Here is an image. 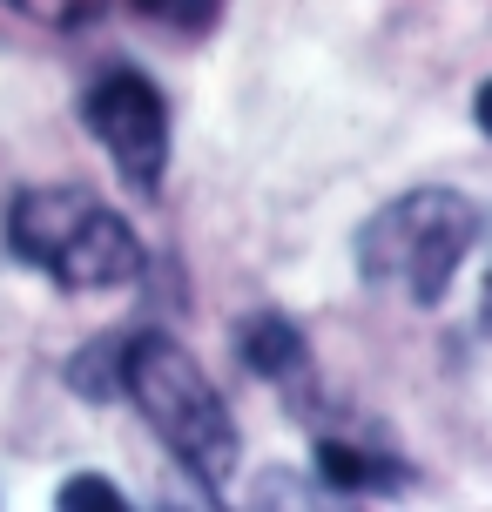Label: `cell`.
<instances>
[{
  "mask_svg": "<svg viewBox=\"0 0 492 512\" xmlns=\"http://www.w3.org/2000/svg\"><path fill=\"white\" fill-rule=\"evenodd\" d=\"M122 364H129V337H95V344L68 364V384H75L81 398H115V391H129Z\"/></svg>",
  "mask_w": 492,
  "mask_h": 512,
  "instance_id": "7",
  "label": "cell"
},
{
  "mask_svg": "<svg viewBox=\"0 0 492 512\" xmlns=\"http://www.w3.org/2000/svg\"><path fill=\"white\" fill-rule=\"evenodd\" d=\"M236 351H243V364H250L257 378L277 384V391H284L297 411L311 405V344H304V331H297L290 317H277V310H257V317H243V331H236Z\"/></svg>",
  "mask_w": 492,
  "mask_h": 512,
  "instance_id": "5",
  "label": "cell"
},
{
  "mask_svg": "<svg viewBox=\"0 0 492 512\" xmlns=\"http://www.w3.org/2000/svg\"><path fill=\"white\" fill-rule=\"evenodd\" d=\"M472 122L492 135V81H479V95H472Z\"/></svg>",
  "mask_w": 492,
  "mask_h": 512,
  "instance_id": "11",
  "label": "cell"
},
{
  "mask_svg": "<svg viewBox=\"0 0 492 512\" xmlns=\"http://www.w3.org/2000/svg\"><path fill=\"white\" fill-rule=\"evenodd\" d=\"M317 479H331L337 492H398V486H412V465L385 459L378 445L331 432V438H317Z\"/></svg>",
  "mask_w": 492,
  "mask_h": 512,
  "instance_id": "6",
  "label": "cell"
},
{
  "mask_svg": "<svg viewBox=\"0 0 492 512\" xmlns=\"http://www.w3.org/2000/svg\"><path fill=\"white\" fill-rule=\"evenodd\" d=\"M129 398L135 411L156 425V438L176 452V465L196 479L203 492H223L236 472V425H230V405L216 398V384L203 378V364L182 351L176 337L162 331H135L129 337Z\"/></svg>",
  "mask_w": 492,
  "mask_h": 512,
  "instance_id": "2",
  "label": "cell"
},
{
  "mask_svg": "<svg viewBox=\"0 0 492 512\" xmlns=\"http://www.w3.org/2000/svg\"><path fill=\"white\" fill-rule=\"evenodd\" d=\"M7 7L27 14V21H41V27H88L108 0H7Z\"/></svg>",
  "mask_w": 492,
  "mask_h": 512,
  "instance_id": "9",
  "label": "cell"
},
{
  "mask_svg": "<svg viewBox=\"0 0 492 512\" xmlns=\"http://www.w3.org/2000/svg\"><path fill=\"white\" fill-rule=\"evenodd\" d=\"M81 122L88 135L115 155V169L135 196H156L162 169H169V108H162L156 81L142 68H108L88 95H81Z\"/></svg>",
  "mask_w": 492,
  "mask_h": 512,
  "instance_id": "4",
  "label": "cell"
},
{
  "mask_svg": "<svg viewBox=\"0 0 492 512\" xmlns=\"http://www.w3.org/2000/svg\"><path fill=\"white\" fill-rule=\"evenodd\" d=\"M479 230L486 216L459 189H412L358 230V270L364 283H398L412 304L432 310L452 290L459 256L479 243Z\"/></svg>",
  "mask_w": 492,
  "mask_h": 512,
  "instance_id": "3",
  "label": "cell"
},
{
  "mask_svg": "<svg viewBox=\"0 0 492 512\" xmlns=\"http://www.w3.org/2000/svg\"><path fill=\"white\" fill-rule=\"evenodd\" d=\"M54 506H61V512H115V506H122V492L108 486L102 472H81V479H68V486H61V499H54Z\"/></svg>",
  "mask_w": 492,
  "mask_h": 512,
  "instance_id": "10",
  "label": "cell"
},
{
  "mask_svg": "<svg viewBox=\"0 0 492 512\" xmlns=\"http://www.w3.org/2000/svg\"><path fill=\"white\" fill-rule=\"evenodd\" d=\"M135 14L142 21H156V27H169V34H209V27L223 21V0H135Z\"/></svg>",
  "mask_w": 492,
  "mask_h": 512,
  "instance_id": "8",
  "label": "cell"
},
{
  "mask_svg": "<svg viewBox=\"0 0 492 512\" xmlns=\"http://www.w3.org/2000/svg\"><path fill=\"white\" fill-rule=\"evenodd\" d=\"M7 250L48 270L68 290H115L142 277V243L115 209L81 182H41L21 189L7 209Z\"/></svg>",
  "mask_w": 492,
  "mask_h": 512,
  "instance_id": "1",
  "label": "cell"
},
{
  "mask_svg": "<svg viewBox=\"0 0 492 512\" xmlns=\"http://www.w3.org/2000/svg\"><path fill=\"white\" fill-rule=\"evenodd\" d=\"M479 317H486V331H492V277H486V290H479Z\"/></svg>",
  "mask_w": 492,
  "mask_h": 512,
  "instance_id": "12",
  "label": "cell"
}]
</instances>
